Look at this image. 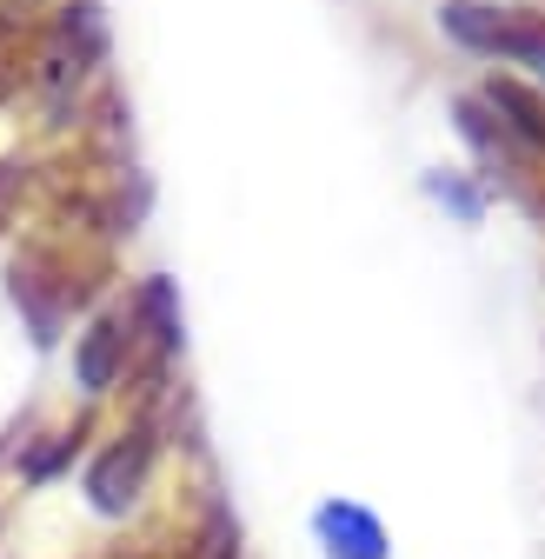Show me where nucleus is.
I'll return each mask as SVG.
<instances>
[{"label": "nucleus", "instance_id": "nucleus-3", "mask_svg": "<svg viewBox=\"0 0 545 559\" xmlns=\"http://www.w3.org/2000/svg\"><path fill=\"white\" fill-rule=\"evenodd\" d=\"M313 533H319V546L332 559H386V526L353 500H326L313 513Z\"/></svg>", "mask_w": 545, "mask_h": 559}, {"label": "nucleus", "instance_id": "nucleus-6", "mask_svg": "<svg viewBox=\"0 0 545 559\" xmlns=\"http://www.w3.org/2000/svg\"><path fill=\"white\" fill-rule=\"evenodd\" d=\"M21 87V34L14 21H0V94H14Z\"/></svg>", "mask_w": 545, "mask_h": 559}, {"label": "nucleus", "instance_id": "nucleus-10", "mask_svg": "<svg viewBox=\"0 0 545 559\" xmlns=\"http://www.w3.org/2000/svg\"><path fill=\"white\" fill-rule=\"evenodd\" d=\"M538 81H545V53H538Z\"/></svg>", "mask_w": 545, "mask_h": 559}, {"label": "nucleus", "instance_id": "nucleus-2", "mask_svg": "<svg viewBox=\"0 0 545 559\" xmlns=\"http://www.w3.org/2000/svg\"><path fill=\"white\" fill-rule=\"evenodd\" d=\"M147 466H154V433H147V427L120 433V440L107 447V460L94 466V479H87L94 507H100V513H126L133 493H141V479H147Z\"/></svg>", "mask_w": 545, "mask_h": 559}, {"label": "nucleus", "instance_id": "nucleus-9", "mask_svg": "<svg viewBox=\"0 0 545 559\" xmlns=\"http://www.w3.org/2000/svg\"><path fill=\"white\" fill-rule=\"evenodd\" d=\"M8 187H14V180H8V174H0V200H8Z\"/></svg>", "mask_w": 545, "mask_h": 559}, {"label": "nucleus", "instance_id": "nucleus-4", "mask_svg": "<svg viewBox=\"0 0 545 559\" xmlns=\"http://www.w3.org/2000/svg\"><path fill=\"white\" fill-rule=\"evenodd\" d=\"M126 346H133V313H113V320H100V326L81 340V386H87V393H107V386L120 380Z\"/></svg>", "mask_w": 545, "mask_h": 559}, {"label": "nucleus", "instance_id": "nucleus-1", "mask_svg": "<svg viewBox=\"0 0 545 559\" xmlns=\"http://www.w3.org/2000/svg\"><path fill=\"white\" fill-rule=\"evenodd\" d=\"M439 27L486 53V60H538L545 53V14H525V8H486V0H446Z\"/></svg>", "mask_w": 545, "mask_h": 559}, {"label": "nucleus", "instance_id": "nucleus-8", "mask_svg": "<svg viewBox=\"0 0 545 559\" xmlns=\"http://www.w3.org/2000/svg\"><path fill=\"white\" fill-rule=\"evenodd\" d=\"M227 552H233V546H227V533H214V552H207V559H227Z\"/></svg>", "mask_w": 545, "mask_h": 559}, {"label": "nucleus", "instance_id": "nucleus-7", "mask_svg": "<svg viewBox=\"0 0 545 559\" xmlns=\"http://www.w3.org/2000/svg\"><path fill=\"white\" fill-rule=\"evenodd\" d=\"M433 193L452 206L459 221H480V193H472V187H459V180H433Z\"/></svg>", "mask_w": 545, "mask_h": 559}, {"label": "nucleus", "instance_id": "nucleus-5", "mask_svg": "<svg viewBox=\"0 0 545 559\" xmlns=\"http://www.w3.org/2000/svg\"><path fill=\"white\" fill-rule=\"evenodd\" d=\"M486 107H493L499 127L519 140V154H538V160H545V100H532L519 81H493V87H486Z\"/></svg>", "mask_w": 545, "mask_h": 559}]
</instances>
